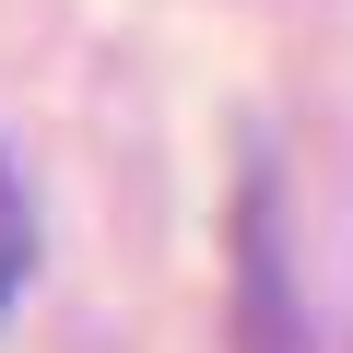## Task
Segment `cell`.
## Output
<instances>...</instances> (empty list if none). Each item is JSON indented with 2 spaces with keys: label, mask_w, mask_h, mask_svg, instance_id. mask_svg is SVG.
<instances>
[{
  "label": "cell",
  "mask_w": 353,
  "mask_h": 353,
  "mask_svg": "<svg viewBox=\"0 0 353 353\" xmlns=\"http://www.w3.org/2000/svg\"><path fill=\"white\" fill-rule=\"evenodd\" d=\"M24 259H36V224H24V189H12V165H0V306H12Z\"/></svg>",
  "instance_id": "1"
}]
</instances>
